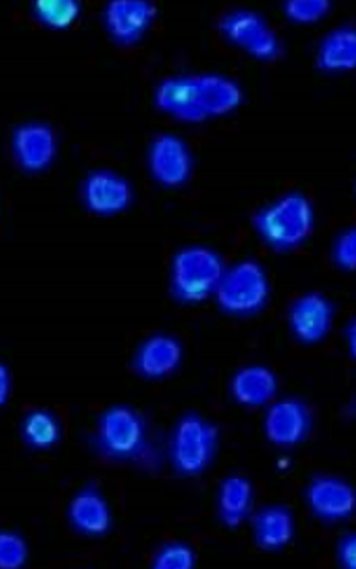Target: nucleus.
Instances as JSON below:
<instances>
[{"label":"nucleus","mask_w":356,"mask_h":569,"mask_svg":"<svg viewBox=\"0 0 356 569\" xmlns=\"http://www.w3.org/2000/svg\"><path fill=\"white\" fill-rule=\"evenodd\" d=\"M244 100L243 84L221 71L171 73L155 89V103L180 122L199 124L237 111Z\"/></svg>","instance_id":"nucleus-1"},{"label":"nucleus","mask_w":356,"mask_h":569,"mask_svg":"<svg viewBox=\"0 0 356 569\" xmlns=\"http://www.w3.org/2000/svg\"><path fill=\"white\" fill-rule=\"evenodd\" d=\"M251 226L263 243L276 251H293L308 242L315 231V207L303 191H287L251 216Z\"/></svg>","instance_id":"nucleus-2"},{"label":"nucleus","mask_w":356,"mask_h":569,"mask_svg":"<svg viewBox=\"0 0 356 569\" xmlns=\"http://www.w3.org/2000/svg\"><path fill=\"white\" fill-rule=\"evenodd\" d=\"M227 264L220 251L194 243L178 249L169 268V291L180 303H201L220 287Z\"/></svg>","instance_id":"nucleus-3"},{"label":"nucleus","mask_w":356,"mask_h":569,"mask_svg":"<svg viewBox=\"0 0 356 569\" xmlns=\"http://www.w3.org/2000/svg\"><path fill=\"white\" fill-rule=\"evenodd\" d=\"M270 291L267 268L256 259H243L227 267L214 298L224 313L251 317L267 308Z\"/></svg>","instance_id":"nucleus-4"},{"label":"nucleus","mask_w":356,"mask_h":569,"mask_svg":"<svg viewBox=\"0 0 356 569\" xmlns=\"http://www.w3.org/2000/svg\"><path fill=\"white\" fill-rule=\"evenodd\" d=\"M220 442V429L205 416L185 415L172 427L169 457L178 475L196 478L210 469Z\"/></svg>","instance_id":"nucleus-5"},{"label":"nucleus","mask_w":356,"mask_h":569,"mask_svg":"<svg viewBox=\"0 0 356 569\" xmlns=\"http://www.w3.org/2000/svg\"><path fill=\"white\" fill-rule=\"evenodd\" d=\"M147 435L145 418L128 405L109 407L96 421V445L101 453L119 461L142 456L149 439Z\"/></svg>","instance_id":"nucleus-6"},{"label":"nucleus","mask_w":356,"mask_h":569,"mask_svg":"<svg viewBox=\"0 0 356 569\" xmlns=\"http://www.w3.org/2000/svg\"><path fill=\"white\" fill-rule=\"evenodd\" d=\"M218 27L233 46H237L256 59L276 60L284 51L281 38L270 21L261 12L251 8L229 10L221 16Z\"/></svg>","instance_id":"nucleus-7"},{"label":"nucleus","mask_w":356,"mask_h":569,"mask_svg":"<svg viewBox=\"0 0 356 569\" xmlns=\"http://www.w3.org/2000/svg\"><path fill=\"white\" fill-rule=\"evenodd\" d=\"M194 152L182 137L172 131L156 133L147 150L150 177L164 188H180L194 174Z\"/></svg>","instance_id":"nucleus-8"},{"label":"nucleus","mask_w":356,"mask_h":569,"mask_svg":"<svg viewBox=\"0 0 356 569\" xmlns=\"http://www.w3.org/2000/svg\"><path fill=\"white\" fill-rule=\"evenodd\" d=\"M314 429V415L308 403L298 398L274 399L263 418V433L278 448H295L308 439Z\"/></svg>","instance_id":"nucleus-9"},{"label":"nucleus","mask_w":356,"mask_h":569,"mask_svg":"<svg viewBox=\"0 0 356 569\" xmlns=\"http://www.w3.org/2000/svg\"><path fill=\"white\" fill-rule=\"evenodd\" d=\"M10 149L19 169L46 171L59 154V136L46 120H24L13 128Z\"/></svg>","instance_id":"nucleus-10"},{"label":"nucleus","mask_w":356,"mask_h":569,"mask_svg":"<svg viewBox=\"0 0 356 569\" xmlns=\"http://www.w3.org/2000/svg\"><path fill=\"white\" fill-rule=\"evenodd\" d=\"M293 338L304 345H317L327 339L334 327V306L327 295L304 292L293 300L287 311Z\"/></svg>","instance_id":"nucleus-11"},{"label":"nucleus","mask_w":356,"mask_h":569,"mask_svg":"<svg viewBox=\"0 0 356 569\" xmlns=\"http://www.w3.org/2000/svg\"><path fill=\"white\" fill-rule=\"evenodd\" d=\"M81 199L89 212L96 216H115L130 208L134 202V186L120 172L95 169L85 177Z\"/></svg>","instance_id":"nucleus-12"},{"label":"nucleus","mask_w":356,"mask_h":569,"mask_svg":"<svg viewBox=\"0 0 356 569\" xmlns=\"http://www.w3.org/2000/svg\"><path fill=\"white\" fill-rule=\"evenodd\" d=\"M158 16V8L150 0H109L101 10V21L107 34L122 46H134L149 32Z\"/></svg>","instance_id":"nucleus-13"},{"label":"nucleus","mask_w":356,"mask_h":569,"mask_svg":"<svg viewBox=\"0 0 356 569\" xmlns=\"http://www.w3.org/2000/svg\"><path fill=\"white\" fill-rule=\"evenodd\" d=\"M306 505L320 521H345L356 513V489L336 476H317L306 489Z\"/></svg>","instance_id":"nucleus-14"},{"label":"nucleus","mask_w":356,"mask_h":569,"mask_svg":"<svg viewBox=\"0 0 356 569\" xmlns=\"http://www.w3.org/2000/svg\"><path fill=\"white\" fill-rule=\"evenodd\" d=\"M182 358L185 349L175 336L155 333L139 345L134 356V369L142 379H166L180 368Z\"/></svg>","instance_id":"nucleus-15"},{"label":"nucleus","mask_w":356,"mask_h":569,"mask_svg":"<svg viewBox=\"0 0 356 569\" xmlns=\"http://www.w3.org/2000/svg\"><path fill=\"white\" fill-rule=\"evenodd\" d=\"M278 377L261 363L244 366L233 375L229 391L235 403L244 409H261L278 399Z\"/></svg>","instance_id":"nucleus-16"},{"label":"nucleus","mask_w":356,"mask_h":569,"mask_svg":"<svg viewBox=\"0 0 356 569\" xmlns=\"http://www.w3.org/2000/svg\"><path fill=\"white\" fill-rule=\"evenodd\" d=\"M68 521L79 533L101 538L113 527V513L96 487L76 492L68 505Z\"/></svg>","instance_id":"nucleus-17"},{"label":"nucleus","mask_w":356,"mask_h":569,"mask_svg":"<svg viewBox=\"0 0 356 569\" xmlns=\"http://www.w3.org/2000/svg\"><path fill=\"white\" fill-rule=\"evenodd\" d=\"M256 489L246 476L231 475L221 481L216 497V511L224 527L229 530L243 527L254 513Z\"/></svg>","instance_id":"nucleus-18"},{"label":"nucleus","mask_w":356,"mask_h":569,"mask_svg":"<svg viewBox=\"0 0 356 569\" xmlns=\"http://www.w3.org/2000/svg\"><path fill=\"white\" fill-rule=\"evenodd\" d=\"M254 540L261 551H284L295 540L297 525L287 506L273 505L263 508L251 517Z\"/></svg>","instance_id":"nucleus-19"},{"label":"nucleus","mask_w":356,"mask_h":569,"mask_svg":"<svg viewBox=\"0 0 356 569\" xmlns=\"http://www.w3.org/2000/svg\"><path fill=\"white\" fill-rule=\"evenodd\" d=\"M317 66L328 73L356 70V27L339 24L320 38Z\"/></svg>","instance_id":"nucleus-20"},{"label":"nucleus","mask_w":356,"mask_h":569,"mask_svg":"<svg viewBox=\"0 0 356 569\" xmlns=\"http://www.w3.org/2000/svg\"><path fill=\"white\" fill-rule=\"evenodd\" d=\"M19 433L24 445L32 450H49L62 439V426L53 412L36 409L23 416Z\"/></svg>","instance_id":"nucleus-21"},{"label":"nucleus","mask_w":356,"mask_h":569,"mask_svg":"<svg viewBox=\"0 0 356 569\" xmlns=\"http://www.w3.org/2000/svg\"><path fill=\"white\" fill-rule=\"evenodd\" d=\"M81 10L78 0H36L32 4L34 18L51 29H68L78 21Z\"/></svg>","instance_id":"nucleus-22"},{"label":"nucleus","mask_w":356,"mask_h":569,"mask_svg":"<svg viewBox=\"0 0 356 569\" xmlns=\"http://www.w3.org/2000/svg\"><path fill=\"white\" fill-rule=\"evenodd\" d=\"M197 566L196 549H191L180 541H171L161 546L152 557V568L155 569H191Z\"/></svg>","instance_id":"nucleus-23"},{"label":"nucleus","mask_w":356,"mask_h":569,"mask_svg":"<svg viewBox=\"0 0 356 569\" xmlns=\"http://www.w3.org/2000/svg\"><path fill=\"white\" fill-rule=\"evenodd\" d=\"M285 18L295 23H317L333 10L330 0H285L281 4Z\"/></svg>","instance_id":"nucleus-24"},{"label":"nucleus","mask_w":356,"mask_h":569,"mask_svg":"<svg viewBox=\"0 0 356 569\" xmlns=\"http://www.w3.org/2000/svg\"><path fill=\"white\" fill-rule=\"evenodd\" d=\"M27 560H29V546L23 536L13 530H2L0 532V568H23Z\"/></svg>","instance_id":"nucleus-25"},{"label":"nucleus","mask_w":356,"mask_h":569,"mask_svg":"<svg viewBox=\"0 0 356 569\" xmlns=\"http://www.w3.org/2000/svg\"><path fill=\"white\" fill-rule=\"evenodd\" d=\"M333 259L345 272H356V226L339 232L334 242Z\"/></svg>","instance_id":"nucleus-26"},{"label":"nucleus","mask_w":356,"mask_h":569,"mask_svg":"<svg viewBox=\"0 0 356 569\" xmlns=\"http://www.w3.org/2000/svg\"><path fill=\"white\" fill-rule=\"evenodd\" d=\"M338 562L345 569H356V532L347 533L338 546Z\"/></svg>","instance_id":"nucleus-27"},{"label":"nucleus","mask_w":356,"mask_h":569,"mask_svg":"<svg viewBox=\"0 0 356 569\" xmlns=\"http://www.w3.org/2000/svg\"><path fill=\"white\" fill-rule=\"evenodd\" d=\"M12 369L8 368L7 363H2V366H0V403H2V407L8 403V399L12 398Z\"/></svg>","instance_id":"nucleus-28"},{"label":"nucleus","mask_w":356,"mask_h":569,"mask_svg":"<svg viewBox=\"0 0 356 569\" xmlns=\"http://www.w3.org/2000/svg\"><path fill=\"white\" fill-rule=\"evenodd\" d=\"M345 338H347V350H349V356L356 362V317L350 320L349 325H347Z\"/></svg>","instance_id":"nucleus-29"}]
</instances>
